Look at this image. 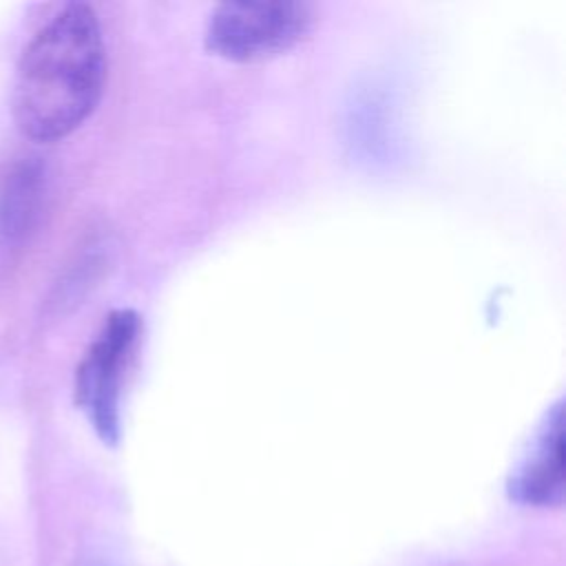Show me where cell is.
Instances as JSON below:
<instances>
[{
  "label": "cell",
  "instance_id": "cell-2",
  "mask_svg": "<svg viewBox=\"0 0 566 566\" xmlns=\"http://www.w3.org/2000/svg\"><path fill=\"white\" fill-rule=\"evenodd\" d=\"M314 22L307 2H221L206 22L203 42L232 62H261L298 44Z\"/></svg>",
  "mask_w": 566,
  "mask_h": 566
},
{
  "label": "cell",
  "instance_id": "cell-1",
  "mask_svg": "<svg viewBox=\"0 0 566 566\" xmlns=\"http://www.w3.org/2000/svg\"><path fill=\"white\" fill-rule=\"evenodd\" d=\"M106 49L95 9L64 4L24 46L13 91V119L33 142L71 135L99 104Z\"/></svg>",
  "mask_w": 566,
  "mask_h": 566
},
{
  "label": "cell",
  "instance_id": "cell-5",
  "mask_svg": "<svg viewBox=\"0 0 566 566\" xmlns=\"http://www.w3.org/2000/svg\"><path fill=\"white\" fill-rule=\"evenodd\" d=\"M44 192V170L38 159L11 166L0 184V237L20 241L35 223Z\"/></svg>",
  "mask_w": 566,
  "mask_h": 566
},
{
  "label": "cell",
  "instance_id": "cell-4",
  "mask_svg": "<svg viewBox=\"0 0 566 566\" xmlns=\"http://www.w3.org/2000/svg\"><path fill=\"white\" fill-rule=\"evenodd\" d=\"M562 405H555L531 453L511 478V497L531 506H557L564 500Z\"/></svg>",
  "mask_w": 566,
  "mask_h": 566
},
{
  "label": "cell",
  "instance_id": "cell-3",
  "mask_svg": "<svg viewBox=\"0 0 566 566\" xmlns=\"http://www.w3.org/2000/svg\"><path fill=\"white\" fill-rule=\"evenodd\" d=\"M137 334L139 316L133 310L111 312L75 371V400L108 444L119 438L122 374Z\"/></svg>",
  "mask_w": 566,
  "mask_h": 566
}]
</instances>
